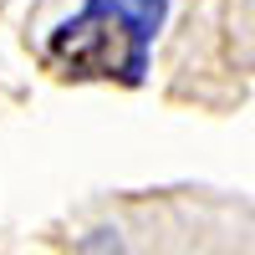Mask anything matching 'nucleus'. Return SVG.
<instances>
[{"mask_svg":"<svg viewBox=\"0 0 255 255\" xmlns=\"http://www.w3.org/2000/svg\"><path fill=\"white\" fill-rule=\"evenodd\" d=\"M168 20V0H87L46 41V61L61 77L143 82L153 41Z\"/></svg>","mask_w":255,"mask_h":255,"instance_id":"f257e3e1","label":"nucleus"}]
</instances>
